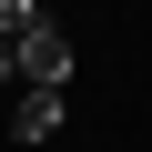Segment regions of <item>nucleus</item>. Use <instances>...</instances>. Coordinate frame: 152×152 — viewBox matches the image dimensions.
Masks as SVG:
<instances>
[{"label": "nucleus", "mask_w": 152, "mask_h": 152, "mask_svg": "<svg viewBox=\"0 0 152 152\" xmlns=\"http://www.w3.org/2000/svg\"><path fill=\"white\" fill-rule=\"evenodd\" d=\"M20 81H51V91H71V31H61V20L20 31Z\"/></svg>", "instance_id": "nucleus-1"}, {"label": "nucleus", "mask_w": 152, "mask_h": 152, "mask_svg": "<svg viewBox=\"0 0 152 152\" xmlns=\"http://www.w3.org/2000/svg\"><path fill=\"white\" fill-rule=\"evenodd\" d=\"M61 112H71V91L20 81V91H10V142H51V132H61Z\"/></svg>", "instance_id": "nucleus-2"}, {"label": "nucleus", "mask_w": 152, "mask_h": 152, "mask_svg": "<svg viewBox=\"0 0 152 152\" xmlns=\"http://www.w3.org/2000/svg\"><path fill=\"white\" fill-rule=\"evenodd\" d=\"M51 10H41V0H0V41H20V31H41Z\"/></svg>", "instance_id": "nucleus-3"}, {"label": "nucleus", "mask_w": 152, "mask_h": 152, "mask_svg": "<svg viewBox=\"0 0 152 152\" xmlns=\"http://www.w3.org/2000/svg\"><path fill=\"white\" fill-rule=\"evenodd\" d=\"M0 91H20V41H0Z\"/></svg>", "instance_id": "nucleus-4"}]
</instances>
